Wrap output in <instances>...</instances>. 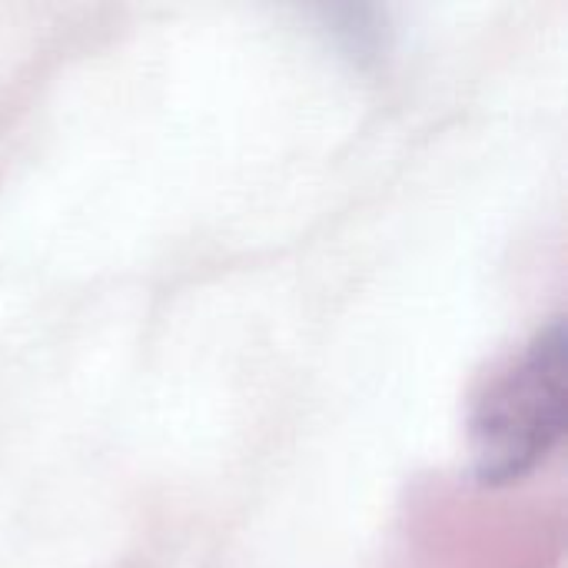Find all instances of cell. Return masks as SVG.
I'll return each mask as SVG.
<instances>
[{
  "mask_svg": "<svg viewBox=\"0 0 568 568\" xmlns=\"http://www.w3.org/2000/svg\"><path fill=\"white\" fill-rule=\"evenodd\" d=\"M566 323L542 329L483 393L473 429V469L489 489L529 479L562 443L568 406Z\"/></svg>",
  "mask_w": 568,
  "mask_h": 568,
  "instance_id": "6da1fadb",
  "label": "cell"
}]
</instances>
